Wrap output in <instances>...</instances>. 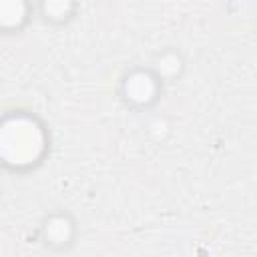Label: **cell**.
Instances as JSON below:
<instances>
[{
  "instance_id": "6da1fadb",
  "label": "cell",
  "mask_w": 257,
  "mask_h": 257,
  "mask_svg": "<svg viewBox=\"0 0 257 257\" xmlns=\"http://www.w3.org/2000/svg\"><path fill=\"white\" fill-rule=\"evenodd\" d=\"M46 131L42 122L24 110L6 112L0 131V155L4 167L24 171L38 165L46 153Z\"/></svg>"
},
{
  "instance_id": "7a4b0ae2",
  "label": "cell",
  "mask_w": 257,
  "mask_h": 257,
  "mask_svg": "<svg viewBox=\"0 0 257 257\" xmlns=\"http://www.w3.org/2000/svg\"><path fill=\"white\" fill-rule=\"evenodd\" d=\"M161 78L153 70L137 68L128 72L120 82V94L131 106H149L157 100Z\"/></svg>"
},
{
  "instance_id": "3957f363",
  "label": "cell",
  "mask_w": 257,
  "mask_h": 257,
  "mask_svg": "<svg viewBox=\"0 0 257 257\" xmlns=\"http://www.w3.org/2000/svg\"><path fill=\"white\" fill-rule=\"evenodd\" d=\"M40 231H42V241L46 247H52V249H64L66 245L72 243V237H74V223L68 219V215L64 213H52L48 215L42 225H40Z\"/></svg>"
},
{
  "instance_id": "277c9868",
  "label": "cell",
  "mask_w": 257,
  "mask_h": 257,
  "mask_svg": "<svg viewBox=\"0 0 257 257\" xmlns=\"http://www.w3.org/2000/svg\"><path fill=\"white\" fill-rule=\"evenodd\" d=\"M28 6L22 2H2L0 4V26L4 30H18L28 18Z\"/></svg>"
},
{
  "instance_id": "5b68a950",
  "label": "cell",
  "mask_w": 257,
  "mask_h": 257,
  "mask_svg": "<svg viewBox=\"0 0 257 257\" xmlns=\"http://www.w3.org/2000/svg\"><path fill=\"white\" fill-rule=\"evenodd\" d=\"M181 68H183V60H181V56H179L177 52H173V50L163 52V54L155 60V64H153V72H155L161 80L177 76Z\"/></svg>"
},
{
  "instance_id": "8992f818",
  "label": "cell",
  "mask_w": 257,
  "mask_h": 257,
  "mask_svg": "<svg viewBox=\"0 0 257 257\" xmlns=\"http://www.w3.org/2000/svg\"><path fill=\"white\" fill-rule=\"evenodd\" d=\"M68 8H72L70 4H62V2H50V4H42V16L46 20H62V18H68Z\"/></svg>"
}]
</instances>
